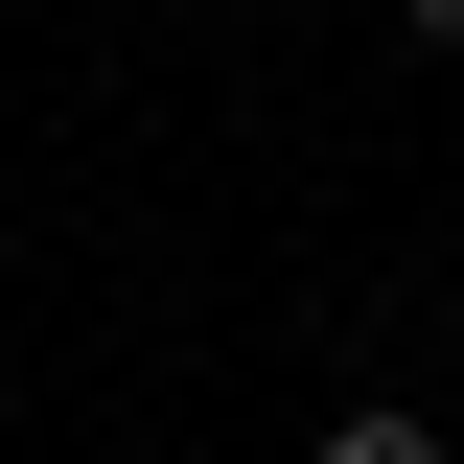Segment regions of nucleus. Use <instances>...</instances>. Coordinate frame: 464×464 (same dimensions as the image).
Listing matches in <instances>:
<instances>
[{
  "instance_id": "f257e3e1",
  "label": "nucleus",
  "mask_w": 464,
  "mask_h": 464,
  "mask_svg": "<svg viewBox=\"0 0 464 464\" xmlns=\"http://www.w3.org/2000/svg\"><path fill=\"white\" fill-rule=\"evenodd\" d=\"M302 464H441V441H418V418L372 395V418H325V441H302Z\"/></svg>"
},
{
  "instance_id": "f03ea898",
  "label": "nucleus",
  "mask_w": 464,
  "mask_h": 464,
  "mask_svg": "<svg viewBox=\"0 0 464 464\" xmlns=\"http://www.w3.org/2000/svg\"><path fill=\"white\" fill-rule=\"evenodd\" d=\"M395 24H418V47H464V0H395Z\"/></svg>"
}]
</instances>
